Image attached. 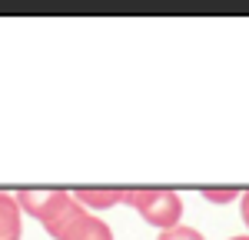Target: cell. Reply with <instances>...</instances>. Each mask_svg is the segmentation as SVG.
<instances>
[{
    "instance_id": "obj_1",
    "label": "cell",
    "mask_w": 249,
    "mask_h": 240,
    "mask_svg": "<svg viewBox=\"0 0 249 240\" xmlns=\"http://www.w3.org/2000/svg\"><path fill=\"white\" fill-rule=\"evenodd\" d=\"M14 197H17L20 214H30L34 220H40L43 230L53 240L87 210V207H80L77 197L67 194V190H20Z\"/></svg>"
},
{
    "instance_id": "obj_2",
    "label": "cell",
    "mask_w": 249,
    "mask_h": 240,
    "mask_svg": "<svg viewBox=\"0 0 249 240\" xmlns=\"http://www.w3.org/2000/svg\"><path fill=\"white\" fill-rule=\"evenodd\" d=\"M123 203H130L140 217L160 234L183 220V197L176 190H126Z\"/></svg>"
},
{
    "instance_id": "obj_3",
    "label": "cell",
    "mask_w": 249,
    "mask_h": 240,
    "mask_svg": "<svg viewBox=\"0 0 249 240\" xmlns=\"http://www.w3.org/2000/svg\"><path fill=\"white\" fill-rule=\"evenodd\" d=\"M57 240H113V230H110L107 220H100L96 214L83 210V214H80Z\"/></svg>"
},
{
    "instance_id": "obj_4",
    "label": "cell",
    "mask_w": 249,
    "mask_h": 240,
    "mask_svg": "<svg viewBox=\"0 0 249 240\" xmlns=\"http://www.w3.org/2000/svg\"><path fill=\"white\" fill-rule=\"evenodd\" d=\"M77 197L80 207H87L90 214L93 210H110V207H120L123 203V197H126V190H93V187H83L80 194H73Z\"/></svg>"
},
{
    "instance_id": "obj_5",
    "label": "cell",
    "mask_w": 249,
    "mask_h": 240,
    "mask_svg": "<svg viewBox=\"0 0 249 240\" xmlns=\"http://www.w3.org/2000/svg\"><path fill=\"white\" fill-rule=\"evenodd\" d=\"M20 207L14 194H0V240H20Z\"/></svg>"
},
{
    "instance_id": "obj_6",
    "label": "cell",
    "mask_w": 249,
    "mask_h": 240,
    "mask_svg": "<svg viewBox=\"0 0 249 240\" xmlns=\"http://www.w3.org/2000/svg\"><path fill=\"white\" fill-rule=\"evenodd\" d=\"M156 240H206L196 227H186V223H176V227H170V230H163Z\"/></svg>"
},
{
    "instance_id": "obj_7",
    "label": "cell",
    "mask_w": 249,
    "mask_h": 240,
    "mask_svg": "<svg viewBox=\"0 0 249 240\" xmlns=\"http://www.w3.org/2000/svg\"><path fill=\"white\" fill-rule=\"evenodd\" d=\"M203 200H210V203H232V200H239V190H232V187H206Z\"/></svg>"
},
{
    "instance_id": "obj_8",
    "label": "cell",
    "mask_w": 249,
    "mask_h": 240,
    "mask_svg": "<svg viewBox=\"0 0 249 240\" xmlns=\"http://www.w3.org/2000/svg\"><path fill=\"white\" fill-rule=\"evenodd\" d=\"M239 214H243V223H246V230H249V190L239 197Z\"/></svg>"
},
{
    "instance_id": "obj_9",
    "label": "cell",
    "mask_w": 249,
    "mask_h": 240,
    "mask_svg": "<svg viewBox=\"0 0 249 240\" xmlns=\"http://www.w3.org/2000/svg\"><path fill=\"white\" fill-rule=\"evenodd\" d=\"M230 240H249V234H239V237H230Z\"/></svg>"
}]
</instances>
